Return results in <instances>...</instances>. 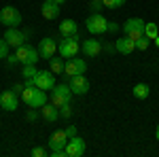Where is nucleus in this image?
Segmentation results:
<instances>
[{
  "label": "nucleus",
  "instance_id": "nucleus-28",
  "mask_svg": "<svg viewBox=\"0 0 159 157\" xmlns=\"http://www.w3.org/2000/svg\"><path fill=\"white\" fill-rule=\"evenodd\" d=\"M102 2H104L106 9H119V7L125 4V0H102Z\"/></svg>",
  "mask_w": 159,
  "mask_h": 157
},
{
  "label": "nucleus",
  "instance_id": "nucleus-23",
  "mask_svg": "<svg viewBox=\"0 0 159 157\" xmlns=\"http://www.w3.org/2000/svg\"><path fill=\"white\" fill-rule=\"evenodd\" d=\"M151 43H153V40H151V38L144 34V36H140L138 40H136V49H140V51H147V49L151 47Z\"/></svg>",
  "mask_w": 159,
  "mask_h": 157
},
{
  "label": "nucleus",
  "instance_id": "nucleus-5",
  "mask_svg": "<svg viewBox=\"0 0 159 157\" xmlns=\"http://www.w3.org/2000/svg\"><path fill=\"white\" fill-rule=\"evenodd\" d=\"M85 28L89 34H104L108 32V19L102 13H91L85 19Z\"/></svg>",
  "mask_w": 159,
  "mask_h": 157
},
{
  "label": "nucleus",
  "instance_id": "nucleus-9",
  "mask_svg": "<svg viewBox=\"0 0 159 157\" xmlns=\"http://www.w3.org/2000/svg\"><path fill=\"white\" fill-rule=\"evenodd\" d=\"M28 36H30V32H21V30H19V28H7V30H4V40H7V43H9V45H11V47H21V45H24L25 40H28Z\"/></svg>",
  "mask_w": 159,
  "mask_h": 157
},
{
  "label": "nucleus",
  "instance_id": "nucleus-2",
  "mask_svg": "<svg viewBox=\"0 0 159 157\" xmlns=\"http://www.w3.org/2000/svg\"><path fill=\"white\" fill-rule=\"evenodd\" d=\"M79 34H72V36H64L60 45H57V53H60L64 60H70V58H76V53L81 51V45H79Z\"/></svg>",
  "mask_w": 159,
  "mask_h": 157
},
{
  "label": "nucleus",
  "instance_id": "nucleus-12",
  "mask_svg": "<svg viewBox=\"0 0 159 157\" xmlns=\"http://www.w3.org/2000/svg\"><path fill=\"white\" fill-rule=\"evenodd\" d=\"M68 81H70L68 85H70L74 96H85L87 91H89V87H91V83H89V79H87L85 74H74Z\"/></svg>",
  "mask_w": 159,
  "mask_h": 157
},
{
  "label": "nucleus",
  "instance_id": "nucleus-40",
  "mask_svg": "<svg viewBox=\"0 0 159 157\" xmlns=\"http://www.w3.org/2000/svg\"><path fill=\"white\" fill-rule=\"evenodd\" d=\"M55 2H60V4H64V2H66V0H55Z\"/></svg>",
  "mask_w": 159,
  "mask_h": 157
},
{
  "label": "nucleus",
  "instance_id": "nucleus-21",
  "mask_svg": "<svg viewBox=\"0 0 159 157\" xmlns=\"http://www.w3.org/2000/svg\"><path fill=\"white\" fill-rule=\"evenodd\" d=\"M132 94H134L136 100H147V98L151 96V87H148L147 83H136L134 89H132Z\"/></svg>",
  "mask_w": 159,
  "mask_h": 157
},
{
  "label": "nucleus",
  "instance_id": "nucleus-37",
  "mask_svg": "<svg viewBox=\"0 0 159 157\" xmlns=\"http://www.w3.org/2000/svg\"><path fill=\"white\" fill-rule=\"evenodd\" d=\"M102 51H106V53H112V51H117V49H115V45H108V43L104 45V43H102Z\"/></svg>",
  "mask_w": 159,
  "mask_h": 157
},
{
  "label": "nucleus",
  "instance_id": "nucleus-4",
  "mask_svg": "<svg viewBox=\"0 0 159 157\" xmlns=\"http://www.w3.org/2000/svg\"><path fill=\"white\" fill-rule=\"evenodd\" d=\"M72 89H70V85H66V83H60V85H55L53 89H51V96H49V102L51 104H55L57 109H60L61 104H68L70 100H72Z\"/></svg>",
  "mask_w": 159,
  "mask_h": 157
},
{
  "label": "nucleus",
  "instance_id": "nucleus-24",
  "mask_svg": "<svg viewBox=\"0 0 159 157\" xmlns=\"http://www.w3.org/2000/svg\"><path fill=\"white\" fill-rule=\"evenodd\" d=\"M144 34H147V36L151 38V40H153V38H155V36L159 34L157 24H147V25H144Z\"/></svg>",
  "mask_w": 159,
  "mask_h": 157
},
{
  "label": "nucleus",
  "instance_id": "nucleus-35",
  "mask_svg": "<svg viewBox=\"0 0 159 157\" xmlns=\"http://www.w3.org/2000/svg\"><path fill=\"white\" fill-rule=\"evenodd\" d=\"M119 30H121V25L117 21H108V32H119Z\"/></svg>",
  "mask_w": 159,
  "mask_h": 157
},
{
  "label": "nucleus",
  "instance_id": "nucleus-31",
  "mask_svg": "<svg viewBox=\"0 0 159 157\" xmlns=\"http://www.w3.org/2000/svg\"><path fill=\"white\" fill-rule=\"evenodd\" d=\"M25 119L28 121H36L38 119V109H30L28 113H25Z\"/></svg>",
  "mask_w": 159,
  "mask_h": 157
},
{
  "label": "nucleus",
  "instance_id": "nucleus-10",
  "mask_svg": "<svg viewBox=\"0 0 159 157\" xmlns=\"http://www.w3.org/2000/svg\"><path fill=\"white\" fill-rule=\"evenodd\" d=\"M34 85L36 87H40L43 91H51L53 87H55V74L51 72V70H38L36 74H34Z\"/></svg>",
  "mask_w": 159,
  "mask_h": 157
},
{
  "label": "nucleus",
  "instance_id": "nucleus-38",
  "mask_svg": "<svg viewBox=\"0 0 159 157\" xmlns=\"http://www.w3.org/2000/svg\"><path fill=\"white\" fill-rule=\"evenodd\" d=\"M153 45H155V47L159 49V34H157V36H155V38H153Z\"/></svg>",
  "mask_w": 159,
  "mask_h": 157
},
{
  "label": "nucleus",
  "instance_id": "nucleus-8",
  "mask_svg": "<svg viewBox=\"0 0 159 157\" xmlns=\"http://www.w3.org/2000/svg\"><path fill=\"white\" fill-rule=\"evenodd\" d=\"M85 70H87V62L83 58H70L64 64V76L66 79H70L74 74H85Z\"/></svg>",
  "mask_w": 159,
  "mask_h": 157
},
{
  "label": "nucleus",
  "instance_id": "nucleus-25",
  "mask_svg": "<svg viewBox=\"0 0 159 157\" xmlns=\"http://www.w3.org/2000/svg\"><path fill=\"white\" fill-rule=\"evenodd\" d=\"M36 72H38V70H36V64H28V66H24V70H21L24 79H32Z\"/></svg>",
  "mask_w": 159,
  "mask_h": 157
},
{
  "label": "nucleus",
  "instance_id": "nucleus-14",
  "mask_svg": "<svg viewBox=\"0 0 159 157\" xmlns=\"http://www.w3.org/2000/svg\"><path fill=\"white\" fill-rule=\"evenodd\" d=\"M38 53H40V60H51L55 53H57V43L53 38H43L38 43Z\"/></svg>",
  "mask_w": 159,
  "mask_h": 157
},
{
  "label": "nucleus",
  "instance_id": "nucleus-20",
  "mask_svg": "<svg viewBox=\"0 0 159 157\" xmlns=\"http://www.w3.org/2000/svg\"><path fill=\"white\" fill-rule=\"evenodd\" d=\"M60 34L61 36H72V34H79V24L74 19H64L60 24Z\"/></svg>",
  "mask_w": 159,
  "mask_h": 157
},
{
  "label": "nucleus",
  "instance_id": "nucleus-34",
  "mask_svg": "<svg viewBox=\"0 0 159 157\" xmlns=\"http://www.w3.org/2000/svg\"><path fill=\"white\" fill-rule=\"evenodd\" d=\"M51 157H66V149H53Z\"/></svg>",
  "mask_w": 159,
  "mask_h": 157
},
{
  "label": "nucleus",
  "instance_id": "nucleus-36",
  "mask_svg": "<svg viewBox=\"0 0 159 157\" xmlns=\"http://www.w3.org/2000/svg\"><path fill=\"white\" fill-rule=\"evenodd\" d=\"M24 87H25L24 83H15V85H13V91H15V94H19V96H21V91H24Z\"/></svg>",
  "mask_w": 159,
  "mask_h": 157
},
{
  "label": "nucleus",
  "instance_id": "nucleus-19",
  "mask_svg": "<svg viewBox=\"0 0 159 157\" xmlns=\"http://www.w3.org/2000/svg\"><path fill=\"white\" fill-rule=\"evenodd\" d=\"M66 142H68V136H66V132H64V130L53 132V134H51V138H49L51 151H53V149H66Z\"/></svg>",
  "mask_w": 159,
  "mask_h": 157
},
{
  "label": "nucleus",
  "instance_id": "nucleus-30",
  "mask_svg": "<svg viewBox=\"0 0 159 157\" xmlns=\"http://www.w3.org/2000/svg\"><path fill=\"white\" fill-rule=\"evenodd\" d=\"M17 64H19L17 53H9V55H7V66H9V68H13V66H17Z\"/></svg>",
  "mask_w": 159,
  "mask_h": 157
},
{
  "label": "nucleus",
  "instance_id": "nucleus-39",
  "mask_svg": "<svg viewBox=\"0 0 159 157\" xmlns=\"http://www.w3.org/2000/svg\"><path fill=\"white\" fill-rule=\"evenodd\" d=\"M155 138L159 140V125H157V130H155Z\"/></svg>",
  "mask_w": 159,
  "mask_h": 157
},
{
  "label": "nucleus",
  "instance_id": "nucleus-22",
  "mask_svg": "<svg viewBox=\"0 0 159 157\" xmlns=\"http://www.w3.org/2000/svg\"><path fill=\"white\" fill-rule=\"evenodd\" d=\"M64 64H66V62H64V58H55V55H53V58H51L49 60V70L53 74H61L64 72Z\"/></svg>",
  "mask_w": 159,
  "mask_h": 157
},
{
  "label": "nucleus",
  "instance_id": "nucleus-27",
  "mask_svg": "<svg viewBox=\"0 0 159 157\" xmlns=\"http://www.w3.org/2000/svg\"><path fill=\"white\" fill-rule=\"evenodd\" d=\"M9 43L4 40V38H0V60H7V55H9Z\"/></svg>",
  "mask_w": 159,
  "mask_h": 157
},
{
  "label": "nucleus",
  "instance_id": "nucleus-15",
  "mask_svg": "<svg viewBox=\"0 0 159 157\" xmlns=\"http://www.w3.org/2000/svg\"><path fill=\"white\" fill-rule=\"evenodd\" d=\"M81 51L85 53V58H96L102 53V40L98 38H87L83 40V45H81Z\"/></svg>",
  "mask_w": 159,
  "mask_h": 157
},
{
  "label": "nucleus",
  "instance_id": "nucleus-41",
  "mask_svg": "<svg viewBox=\"0 0 159 157\" xmlns=\"http://www.w3.org/2000/svg\"><path fill=\"white\" fill-rule=\"evenodd\" d=\"M0 94H2V91H0Z\"/></svg>",
  "mask_w": 159,
  "mask_h": 157
},
{
  "label": "nucleus",
  "instance_id": "nucleus-33",
  "mask_svg": "<svg viewBox=\"0 0 159 157\" xmlns=\"http://www.w3.org/2000/svg\"><path fill=\"white\" fill-rule=\"evenodd\" d=\"M64 132H66V136H68V138H72V136H76V125H68Z\"/></svg>",
  "mask_w": 159,
  "mask_h": 157
},
{
  "label": "nucleus",
  "instance_id": "nucleus-13",
  "mask_svg": "<svg viewBox=\"0 0 159 157\" xmlns=\"http://www.w3.org/2000/svg\"><path fill=\"white\" fill-rule=\"evenodd\" d=\"M17 106H19V94H15L13 89H7L0 94V109L13 113V110H17Z\"/></svg>",
  "mask_w": 159,
  "mask_h": 157
},
{
  "label": "nucleus",
  "instance_id": "nucleus-1",
  "mask_svg": "<svg viewBox=\"0 0 159 157\" xmlns=\"http://www.w3.org/2000/svg\"><path fill=\"white\" fill-rule=\"evenodd\" d=\"M21 100H24V104H28L30 109H43V106L49 102V96H47V91H43L40 87H24Z\"/></svg>",
  "mask_w": 159,
  "mask_h": 157
},
{
  "label": "nucleus",
  "instance_id": "nucleus-3",
  "mask_svg": "<svg viewBox=\"0 0 159 157\" xmlns=\"http://www.w3.org/2000/svg\"><path fill=\"white\" fill-rule=\"evenodd\" d=\"M144 25H147V21H142L140 17H129V19H125L121 30H123L125 36H129L136 43L140 36H144Z\"/></svg>",
  "mask_w": 159,
  "mask_h": 157
},
{
  "label": "nucleus",
  "instance_id": "nucleus-17",
  "mask_svg": "<svg viewBox=\"0 0 159 157\" xmlns=\"http://www.w3.org/2000/svg\"><path fill=\"white\" fill-rule=\"evenodd\" d=\"M115 49H117V53H121V55H129V53H134V51H136V43L129 36L123 34L121 38L115 40Z\"/></svg>",
  "mask_w": 159,
  "mask_h": 157
},
{
  "label": "nucleus",
  "instance_id": "nucleus-32",
  "mask_svg": "<svg viewBox=\"0 0 159 157\" xmlns=\"http://www.w3.org/2000/svg\"><path fill=\"white\" fill-rule=\"evenodd\" d=\"M32 155H34V157H45V155H47V151H45L43 146H34V149H32Z\"/></svg>",
  "mask_w": 159,
  "mask_h": 157
},
{
  "label": "nucleus",
  "instance_id": "nucleus-11",
  "mask_svg": "<svg viewBox=\"0 0 159 157\" xmlns=\"http://www.w3.org/2000/svg\"><path fill=\"white\" fill-rule=\"evenodd\" d=\"M85 140L76 134V136H72V138H68V142H66V157H81L85 155Z\"/></svg>",
  "mask_w": 159,
  "mask_h": 157
},
{
  "label": "nucleus",
  "instance_id": "nucleus-16",
  "mask_svg": "<svg viewBox=\"0 0 159 157\" xmlns=\"http://www.w3.org/2000/svg\"><path fill=\"white\" fill-rule=\"evenodd\" d=\"M60 2H55V0H45L43 4H40V15L45 17V19H57L60 17Z\"/></svg>",
  "mask_w": 159,
  "mask_h": 157
},
{
  "label": "nucleus",
  "instance_id": "nucleus-29",
  "mask_svg": "<svg viewBox=\"0 0 159 157\" xmlns=\"http://www.w3.org/2000/svg\"><path fill=\"white\" fill-rule=\"evenodd\" d=\"M89 9H91L93 13H100L102 9H106V7H104V2H102V0H91V2H89Z\"/></svg>",
  "mask_w": 159,
  "mask_h": 157
},
{
  "label": "nucleus",
  "instance_id": "nucleus-7",
  "mask_svg": "<svg viewBox=\"0 0 159 157\" xmlns=\"http://www.w3.org/2000/svg\"><path fill=\"white\" fill-rule=\"evenodd\" d=\"M17 58H19V64H24V66H28V64H36L38 60H40V53H38V47H32V45H28V43H24L21 47H17Z\"/></svg>",
  "mask_w": 159,
  "mask_h": 157
},
{
  "label": "nucleus",
  "instance_id": "nucleus-18",
  "mask_svg": "<svg viewBox=\"0 0 159 157\" xmlns=\"http://www.w3.org/2000/svg\"><path fill=\"white\" fill-rule=\"evenodd\" d=\"M40 117L47 121V123H55V121L60 119V109L55 106V104H51V102H47L43 109H40Z\"/></svg>",
  "mask_w": 159,
  "mask_h": 157
},
{
  "label": "nucleus",
  "instance_id": "nucleus-26",
  "mask_svg": "<svg viewBox=\"0 0 159 157\" xmlns=\"http://www.w3.org/2000/svg\"><path fill=\"white\" fill-rule=\"evenodd\" d=\"M60 117L61 119H70V117H72V106H70V102L60 106Z\"/></svg>",
  "mask_w": 159,
  "mask_h": 157
},
{
  "label": "nucleus",
  "instance_id": "nucleus-6",
  "mask_svg": "<svg viewBox=\"0 0 159 157\" xmlns=\"http://www.w3.org/2000/svg\"><path fill=\"white\" fill-rule=\"evenodd\" d=\"M21 21H24V17H21L19 9H15V7H2V11H0V24H4V28H17V25H21Z\"/></svg>",
  "mask_w": 159,
  "mask_h": 157
}]
</instances>
